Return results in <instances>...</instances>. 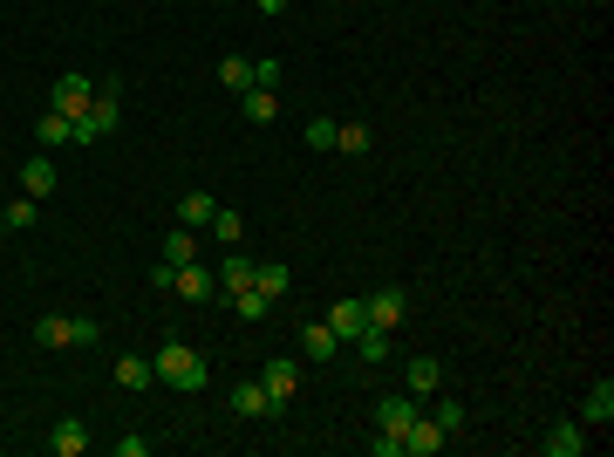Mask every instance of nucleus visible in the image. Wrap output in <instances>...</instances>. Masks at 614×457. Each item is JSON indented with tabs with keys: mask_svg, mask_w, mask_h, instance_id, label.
I'll list each match as a JSON object with an SVG mask.
<instances>
[{
	"mask_svg": "<svg viewBox=\"0 0 614 457\" xmlns=\"http://www.w3.org/2000/svg\"><path fill=\"white\" fill-rule=\"evenodd\" d=\"M151 382H164V389H205V382H212V362L185 342H164L151 355Z\"/></svg>",
	"mask_w": 614,
	"mask_h": 457,
	"instance_id": "f257e3e1",
	"label": "nucleus"
},
{
	"mask_svg": "<svg viewBox=\"0 0 614 457\" xmlns=\"http://www.w3.org/2000/svg\"><path fill=\"white\" fill-rule=\"evenodd\" d=\"M116 123H123V110H116V76H110V82H96V103L69 123V144H103Z\"/></svg>",
	"mask_w": 614,
	"mask_h": 457,
	"instance_id": "f03ea898",
	"label": "nucleus"
},
{
	"mask_svg": "<svg viewBox=\"0 0 614 457\" xmlns=\"http://www.w3.org/2000/svg\"><path fill=\"white\" fill-rule=\"evenodd\" d=\"M171 294H178V301H192V307L219 301V267H205V260H192V267H171Z\"/></svg>",
	"mask_w": 614,
	"mask_h": 457,
	"instance_id": "7ed1b4c3",
	"label": "nucleus"
},
{
	"mask_svg": "<svg viewBox=\"0 0 614 457\" xmlns=\"http://www.w3.org/2000/svg\"><path fill=\"white\" fill-rule=\"evenodd\" d=\"M260 389L273 396V410H287V403H294V389H301V362H294V355H273L267 369H260Z\"/></svg>",
	"mask_w": 614,
	"mask_h": 457,
	"instance_id": "20e7f679",
	"label": "nucleus"
},
{
	"mask_svg": "<svg viewBox=\"0 0 614 457\" xmlns=\"http://www.w3.org/2000/svg\"><path fill=\"white\" fill-rule=\"evenodd\" d=\"M89 103H96V82H89V76H55V96H48V110H55V116L76 123Z\"/></svg>",
	"mask_w": 614,
	"mask_h": 457,
	"instance_id": "39448f33",
	"label": "nucleus"
},
{
	"mask_svg": "<svg viewBox=\"0 0 614 457\" xmlns=\"http://www.w3.org/2000/svg\"><path fill=\"white\" fill-rule=\"evenodd\" d=\"M362 314H369V328H396L410 314V294L403 287H376V294H362Z\"/></svg>",
	"mask_w": 614,
	"mask_h": 457,
	"instance_id": "423d86ee",
	"label": "nucleus"
},
{
	"mask_svg": "<svg viewBox=\"0 0 614 457\" xmlns=\"http://www.w3.org/2000/svg\"><path fill=\"white\" fill-rule=\"evenodd\" d=\"M417 396H410V389H403V396H383V403H376V437H403V430H410V423H417Z\"/></svg>",
	"mask_w": 614,
	"mask_h": 457,
	"instance_id": "0eeeda50",
	"label": "nucleus"
},
{
	"mask_svg": "<svg viewBox=\"0 0 614 457\" xmlns=\"http://www.w3.org/2000/svg\"><path fill=\"white\" fill-rule=\"evenodd\" d=\"M335 348H342V335L328 321H307L301 328V362H335Z\"/></svg>",
	"mask_w": 614,
	"mask_h": 457,
	"instance_id": "6e6552de",
	"label": "nucleus"
},
{
	"mask_svg": "<svg viewBox=\"0 0 614 457\" xmlns=\"http://www.w3.org/2000/svg\"><path fill=\"white\" fill-rule=\"evenodd\" d=\"M403 451H410V457H437V451H444V430L430 423V410H417V423L403 430Z\"/></svg>",
	"mask_w": 614,
	"mask_h": 457,
	"instance_id": "1a4fd4ad",
	"label": "nucleus"
},
{
	"mask_svg": "<svg viewBox=\"0 0 614 457\" xmlns=\"http://www.w3.org/2000/svg\"><path fill=\"white\" fill-rule=\"evenodd\" d=\"M580 423H594V430L614 423V382H594V389L580 396Z\"/></svg>",
	"mask_w": 614,
	"mask_h": 457,
	"instance_id": "9d476101",
	"label": "nucleus"
},
{
	"mask_svg": "<svg viewBox=\"0 0 614 457\" xmlns=\"http://www.w3.org/2000/svg\"><path fill=\"white\" fill-rule=\"evenodd\" d=\"M403 389H410L417 403H430V396L444 389V369H437V355H417V362H410V382H403Z\"/></svg>",
	"mask_w": 614,
	"mask_h": 457,
	"instance_id": "9b49d317",
	"label": "nucleus"
},
{
	"mask_svg": "<svg viewBox=\"0 0 614 457\" xmlns=\"http://www.w3.org/2000/svg\"><path fill=\"white\" fill-rule=\"evenodd\" d=\"M48 451H55V457H82V451H89V423L62 417V423H55V437H48Z\"/></svg>",
	"mask_w": 614,
	"mask_h": 457,
	"instance_id": "f8f14e48",
	"label": "nucleus"
},
{
	"mask_svg": "<svg viewBox=\"0 0 614 457\" xmlns=\"http://www.w3.org/2000/svg\"><path fill=\"white\" fill-rule=\"evenodd\" d=\"M157 260H164V267H192V260H198V232H192V226H171Z\"/></svg>",
	"mask_w": 614,
	"mask_h": 457,
	"instance_id": "ddd939ff",
	"label": "nucleus"
},
{
	"mask_svg": "<svg viewBox=\"0 0 614 457\" xmlns=\"http://www.w3.org/2000/svg\"><path fill=\"white\" fill-rule=\"evenodd\" d=\"M212 212H219V198H212V191H185V198H178V226H192V232L212 226Z\"/></svg>",
	"mask_w": 614,
	"mask_h": 457,
	"instance_id": "4468645a",
	"label": "nucleus"
},
{
	"mask_svg": "<svg viewBox=\"0 0 614 457\" xmlns=\"http://www.w3.org/2000/svg\"><path fill=\"white\" fill-rule=\"evenodd\" d=\"M35 342L41 348H76V314H41V321H35Z\"/></svg>",
	"mask_w": 614,
	"mask_h": 457,
	"instance_id": "2eb2a0df",
	"label": "nucleus"
},
{
	"mask_svg": "<svg viewBox=\"0 0 614 457\" xmlns=\"http://www.w3.org/2000/svg\"><path fill=\"white\" fill-rule=\"evenodd\" d=\"M328 328H335L342 342H355V335L369 328V314H362V301H355V294H348V301H335V307H328Z\"/></svg>",
	"mask_w": 614,
	"mask_h": 457,
	"instance_id": "dca6fc26",
	"label": "nucleus"
},
{
	"mask_svg": "<svg viewBox=\"0 0 614 457\" xmlns=\"http://www.w3.org/2000/svg\"><path fill=\"white\" fill-rule=\"evenodd\" d=\"M587 451V423H553L546 430V457H580Z\"/></svg>",
	"mask_w": 614,
	"mask_h": 457,
	"instance_id": "f3484780",
	"label": "nucleus"
},
{
	"mask_svg": "<svg viewBox=\"0 0 614 457\" xmlns=\"http://www.w3.org/2000/svg\"><path fill=\"white\" fill-rule=\"evenodd\" d=\"M232 417H280V410H273V396L260 382H239V389H232Z\"/></svg>",
	"mask_w": 614,
	"mask_h": 457,
	"instance_id": "a211bd4d",
	"label": "nucleus"
},
{
	"mask_svg": "<svg viewBox=\"0 0 614 457\" xmlns=\"http://www.w3.org/2000/svg\"><path fill=\"white\" fill-rule=\"evenodd\" d=\"M21 191L48 205V198H55V157H35V164H21Z\"/></svg>",
	"mask_w": 614,
	"mask_h": 457,
	"instance_id": "6ab92c4d",
	"label": "nucleus"
},
{
	"mask_svg": "<svg viewBox=\"0 0 614 457\" xmlns=\"http://www.w3.org/2000/svg\"><path fill=\"white\" fill-rule=\"evenodd\" d=\"M246 287H253V260H246V253H226V260H219V294H246Z\"/></svg>",
	"mask_w": 614,
	"mask_h": 457,
	"instance_id": "aec40b11",
	"label": "nucleus"
},
{
	"mask_svg": "<svg viewBox=\"0 0 614 457\" xmlns=\"http://www.w3.org/2000/svg\"><path fill=\"white\" fill-rule=\"evenodd\" d=\"M253 287H260V294H267V301H280V294H287V287H294V273L280 267V260H253Z\"/></svg>",
	"mask_w": 614,
	"mask_h": 457,
	"instance_id": "412c9836",
	"label": "nucleus"
},
{
	"mask_svg": "<svg viewBox=\"0 0 614 457\" xmlns=\"http://www.w3.org/2000/svg\"><path fill=\"white\" fill-rule=\"evenodd\" d=\"M239 116H246V123H273V116H280L273 89H246V96H239Z\"/></svg>",
	"mask_w": 614,
	"mask_h": 457,
	"instance_id": "4be33fe9",
	"label": "nucleus"
},
{
	"mask_svg": "<svg viewBox=\"0 0 614 457\" xmlns=\"http://www.w3.org/2000/svg\"><path fill=\"white\" fill-rule=\"evenodd\" d=\"M219 82H226L232 96H246V89H253V62H246V55H226V62H219Z\"/></svg>",
	"mask_w": 614,
	"mask_h": 457,
	"instance_id": "5701e85b",
	"label": "nucleus"
},
{
	"mask_svg": "<svg viewBox=\"0 0 614 457\" xmlns=\"http://www.w3.org/2000/svg\"><path fill=\"white\" fill-rule=\"evenodd\" d=\"M116 382H123V389H151V355H123V362H116Z\"/></svg>",
	"mask_w": 614,
	"mask_h": 457,
	"instance_id": "b1692460",
	"label": "nucleus"
},
{
	"mask_svg": "<svg viewBox=\"0 0 614 457\" xmlns=\"http://www.w3.org/2000/svg\"><path fill=\"white\" fill-rule=\"evenodd\" d=\"M369 144H376V137H369V123H335V151L362 157V151H369Z\"/></svg>",
	"mask_w": 614,
	"mask_h": 457,
	"instance_id": "393cba45",
	"label": "nucleus"
},
{
	"mask_svg": "<svg viewBox=\"0 0 614 457\" xmlns=\"http://www.w3.org/2000/svg\"><path fill=\"white\" fill-rule=\"evenodd\" d=\"M0 212H7V232H28L41 219V198H28V191H21V198H14V205H0Z\"/></svg>",
	"mask_w": 614,
	"mask_h": 457,
	"instance_id": "a878e982",
	"label": "nucleus"
},
{
	"mask_svg": "<svg viewBox=\"0 0 614 457\" xmlns=\"http://www.w3.org/2000/svg\"><path fill=\"white\" fill-rule=\"evenodd\" d=\"M430 423H437L444 437H451V430H464V403H458V396H444V389H437V410H430Z\"/></svg>",
	"mask_w": 614,
	"mask_h": 457,
	"instance_id": "bb28decb",
	"label": "nucleus"
},
{
	"mask_svg": "<svg viewBox=\"0 0 614 457\" xmlns=\"http://www.w3.org/2000/svg\"><path fill=\"white\" fill-rule=\"evenodd\" d=\"M35 137H41V151H62V144H69V116H55V110H48V116L35 123Z\"/></svg>",
	"mask_w": 614,
	"mask_h": 457,
	"instance_id": "cd10ccee",
	"label": "nucleus"
},
{
	"mask_svg": "<svg viewBox=\"0 0 614 457\" xmlns=\"http://www.w3.org/2000/svg\"><path fill=\"white\" fill-rule=\"evenodd\" d=\"M205 232H219V246H239V239H246V219L219 205V212H212V226H205Z\"/></svg>",
	"mask_w": 614,
	"mask_h": 457,
	"instance_id": "c85d7f7f",
	"label": "nucleus"
},
{
	"mask_svg": "<svg viewBox=\"0 0 614 457\" xmlns=\"http://www.w3.org/2000/svg\"><path fill=\"white\" fill-rule=\"evenodd\" d=\"M355 355H362V362H383L389 355V328H362V335H355Z\"/></svg>",
	"mask_w": 614,
	"mask_h": 457,
	"instance_id": "c756f323",
	"label": "nucleus"
},
{
	"mask_svg": "<svg viewBox=\"0 0 614 457\" xmlns=\"http://www.w3.org/2000/svg\"><path fill=\"white\" fill-rule=\"evenodd\" d=\"M232 307H239L246 321H267V314H273V301H267V294H260V287H246V294H232Z\"/></svg>",
	"mask_w": 614,
	"mask_h": 457,
	"instance_id": "7c9ffc66",
	"label": "nucleus"
},
{
	"mask_svg": "<svg viewBox=\"0 0 614 457\" xmlns=\"http://www.w3.org/2000/svg\"><path fill=\"white\" fill-rule=\"evenodd\" d=\"M307 151H335V116H314V123H307Z\"/></svg>",
	"mask_w": 614,
	"mask_h": 457,
	"instance_id": "2f4dec72",
	"label": "nucleus"
},
{
	"mask_svg": "<svg viewBox=\"0 0 614 457\" xmlns=\"http://www.w3.org/2000/svg\"><path fill=\"white\" fill-rule=\"evenodd\" d=\"M253 89H280V55H260V62H253Z\"/></svg>",
	"mask_w": 614,
	"mask_h": 457,
	"instance_id": "473e14b6",
	"label": "nucleus"
},
{
	"mask_svg": "<svg viewBox=\"0 0 614 457\" xmlns=\"http://www.w3.org/2000/svg\"><path fill=\"white\" fill-rule=\"evenodd\" d=\"M96 342H103V328H96L89 314H76V348H96Z\"/></svg>",
	"mask_w": 614,
	"mask_h": 457,
	"instance_id": "72a5a7b5",
	"label": "nucleus"
},
{
	"mask_svg": "<svg viewBox=\"0 0 614 457\" xmlns=\"http://www.w3.org/2000/svg\"><path fill=\"white\" fill-rule=\"evenodd\" d=\"M253 7H260V14H287V0H253Z\"/></svg>",
	"mask_w": 614,
	"mask_h": 457,
	"instance_id": "f704fd0d",
	"label": "nucleus"
},
{
	"mask_svg": "<svg viewBox=\"0 0 614 457\" xmlns=\"http://www.w3.org/2000/svg\"><path fill=\"white\" fill-rule=\"evenodd\" d=\"M0 226H7V212H0Z\"/></svg>",
	"mask_w": 614,
	"mask_h": 457,
	"instance_id": "c9c22d12",
	"label": "nucleus"
}]
</instances>
